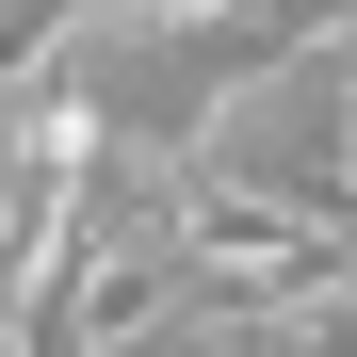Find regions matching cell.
Instances as JSON below:
<instances>
[{"label":"cell","instance_id":"cell-1","mask_svg":"<svg viewBox=\"0 0 357 357\" xmlns=\"http://www.w3.org/2000/svg\"><path fill=\"white\" fill-rule=\"evenodd\" d=\"M195 178H227V195H260V211H309V227H357V82L341 66H260V82H227L195 114V146H178Z\"/></svg>","mask_w":357,"mask_h":357},{"label":"cell","instance_id":"cell-2","mask_svg":"<svg viewBox=\"0 0 357 357\" xmlns=\"http://www.w3.org/2000/svg\"><path fill=\"white\" fill-rule=\"evenodd\" d=\"M260 357H357V276H341V292H309L292 325H260Z\"/></svg>","mask_w":357,"mask_h":357},{"label":"cell","instance_id":"cell-3","mask_svg":"<svg viewBox=\"0 0 357 357\" xmlns=\"http://www.w3.org/2000/svg\"><path fill=\"white\" fill-rule=\"evenodd\" d=\"M309 66H341V82H357V0H341V17L309 33Z\"/></svg>","mask_w":357,"mask_h":357}]
</instances>
